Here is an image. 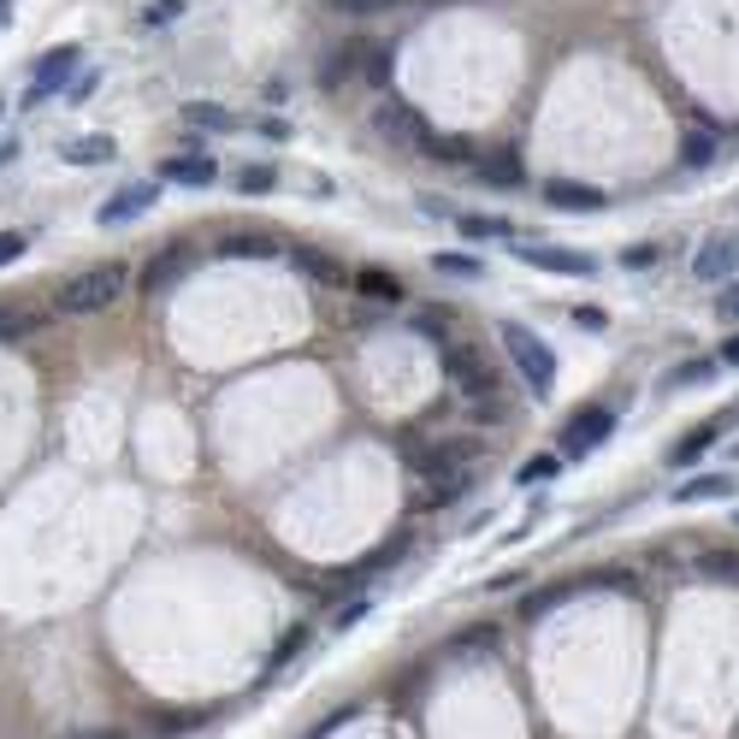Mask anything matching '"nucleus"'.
I'll list each match as a JSON object with an SVG mask.
<instances>
[{
	"instance_id": "23",
	"label": "nucleus",
	"mask_w": 739,
	"mask_h": 739,
	"mask_svg": "<svg viewBox=\"0 0 739 739\" xmlns=\"http://www.w3.org/2000/svg\"><path fill=\"white\" fill-rule=\"evenodd\" d=\"M296 267L308 272V279H320V284H337V261L320 254V249H296Z\"/></svg>"
},
{
	"instance_id": "17",
	"label": "nucleus",
	"mask_w": 739,
	"mask_h": 739,
	"mask_svg": "<svg viewBox=\"0 0 739 739\" xmlns=\"http://www.w3.org/2000/svg\"><path fill=\"white\" fill-rule=\"evenodd\" d=\"M355 290H361V296H373V302H397V296H403L397 272H385V267H367V272H355Z\"/></svg>"
},
{
	"instance_id": "36",
	"label": "nucleus",
	"mask_w": 739,
	"mask_h": 739,
	"mask_svg": "<svg viewBox=\"0 0 739 739\" xmlns=\"http://www.w3.org/2000/svg\"><path fill=\"white\" fill-rule=\"evenodd\" d=\"M361 615H367V604H361V597H355V604H343V610L332 615V627L343 633V627H355V622H361Z\"/></svg>"
},
{
	"instance_id": "31",
	"label": "nucleus",
	"mask_w": 739,
	"mask_h": 739,
	"mask_svg": "<svg viewBox=\"0 0 739 739\" xmlns=\"http://www.w3.org/2000/svg\"><path fill=\"white\" fill-rule=\"evenodd\" d=\"M403 7V0H332V12H350V19H361V12H391Z\"/></svg>"
},
{
	"instance_id": "3",
	"label": "nucleus",
	"mask_w": 739,
	"mask_h": 739,
	"mask_svg": "<svg viewBox=\"0 0 739 739\" xmlns=\"http://www.w3.org/2000/svg\"><path fill=\"white\" fill-rule=\"evenodd\" d=\"M125 290V267L118 261H101L90 272H77V279L60 284V314H101V308H113V296Z\"/></svg>"
},
{
	"instance_id": "12",
	"label": "nucleus",
	"mask_w": 739,
	"mask_h": 739,
	"mask_svg": "<svg viewBox=\"0 0 739 739\" xmlns=\"http://www.w3.org/2000/svg\"><path fill=\"white\" fill-rule=\"evenodd\" d=\"M544 201L556 214H604V190H592V184H569V178L544 184Z\"/></svg>"
},
{
	"instance_id": "24",
	"label": "nucleus",
	"mask_w": 739,
	"mask_h": 739,
	"mask_svg": "<svg viewBox=\"0 0 739 739\" xmlns=\"http://www.w3.org/2000/svg\"><path fill=\"white\" fill-rule=\"evenodd\" d=\"M302 645H308V633H302V627L290 633V639H279V650H272V663H267V680H279L284 668H290V663L302 657Z\"/></svg>"
},
{
	"instance_id": "7",
	"label": "nucleus",
	"mask_w": 739,
	"mask_h": 739,
	"mask_svg": "<svg viewBox=\"0 0 739 739\" xmlns=\"http://www.w3.org/2000/svg\"><path fill=\"white\" fill-rule=\"evenodd\" d=\"M733 272H739V231H716L710 243L693 254V279L721 284V279H733Z\"/></svg>"
},
{
	"instance_id": "1",
	"label": "nucleus",
	"mask_w": 739,
	"mask_h": 739,
	"mask_svg": "<svg viewBox=\"0 0 739 739\" xmlns=\"http://www.w3.org/2000/svg\"><path fill=\"white\" fill-rule=\"evenodd\" d=\"M473 468H479V444H438L433 456H426V491H420V503L426 509H444V503H456L461 491L473 486Z\"/></svg>"
},
{
	"instance_id": "8",
	"label": "nucleus",
	"mask_w": 739,
	"mask_h": 739,
	"mask_svg": "<svg viewBox=\"0 0 739 739\" xmlns=\"http://www.w3.org/2000/svg\"><path fill=\"white\" fill-rule=\"evenodd\" d=\"M509 249L521 254L527 267H544V272H574V279L592 272V254H580V249H544V243H521V237H509Z\"/></svg>"
},
{
	"instance_id": "42",
	"label": "nucleus",
	"mask_w": 739,
	"mask_h": 739,
	"mask_svg": "<svg viewBox=\"0 0 739 739\" xmlns=\"http://www.w3.org/2000/svg\"><path fill=\"white\" fill-rule=\"evenodd\" d=\"M721 361H733V367H739V337H728V350H721Z\"/></svg>"
},
{
	"instance_id": "41",
	"label": "nucleus",
	"mask_w": 739,
	"mask_h": 739,
	"mask_svg": "<svg viewBox=\"0 0 739 739\" xmlns=\"http://www.w3.org/2000/svg\"><path fill=\"white\" fill-rule=\"evenodd\" d=\"M77 739H131V733H118V728H90V733H77Z\"/></svg>"
},
{
	"instance_id": "4",
	"label": "nucleus",
	"mask_w": 739,
	"mask_h": 739,
	"mask_svg": "<svg viewBox=\"0 0 739 739\" xmlns=\"http://www.w3.org/2000/svg\"><path fill=\"white\" fill-rule=\"evenodd\" d=\"M503 350H509L514 373L527 379L532 397H550V385H556V355H550V343L539 332H527V325H503Z\"/></svg>"
},
{
	"instance_id": "15",
	"label": "nucleus",
	"mask_w": 739,
	"mask_h": 739,
	"mask_svg": "<svg viewBox=\"0 0 739 739\" xmlns=\"http://www.w3.org/2000/svg\"><path fill=\"white\" fill-rule=\"evenodd\" d=\"M219 254H226V261H237V254H243V261H272V254H279V237H267V231H231V237H219Z\"/></svg>"
},
{
	"instance_id": "43",
	"label": "nucleus",
	"mask_w": 739,
	"mask_h": 739,
	"mask_svg": "<svg viewBox=\"0 0 739 739\" xmlns=\"http://www.w3.org/2000/svg\"><path fill=\"white\" fill-rule=\"evenodd\" d=\"M7 19H12V0H0V30H7Z\"/></svg>"
},
{
	"instance_id": "35",
	"label": "nucleus",
	"mask_w": 739,
	"mask_h": 739,
	"mask_svg": "<svg viewBox=\"0 0 739 739\" xmlns=\"http://www.w3.org/2000/svg\"><path fill=\"white\" fill-rule=\"evenodd\" d=\"M24 249H30V237H0V267H12Z\"/></svg>"
},
{
	"instance_id": "27",
	"label": "nucleus",
	"mask_w": 739,
	"mask_h": 739,
	"mask_svg": "<svg viewBox=\"0 0 739 739\" xmlns=\"http://www.w3.org/2000/svg\"><path fill=\"white\" fill-rule=\"evenodd\" d=\"M550 473H556V456H532V461H521V473H514V486H544Z\"/></svg>"
},
{
	"instance_id": "33",
	"label": "nucleus",
	"mask_w": 739,
	"mask_h": 739,
	"mask_svg": "<svg viewBox=\"0 0 739 739\" xmlns=\"http://www.w3.org/2000/svg\"><path fill=\"white\" fill-rule=\"evenodd\" d=\"M30 332V314H19V308H0V337H24Z\"/></svg>"
},
{
	"instance_id": "9",
	"label": "nucleus",
	"mask_w": 739,
	"mask_h": 739,
	"mask_svg": "<svg viewBox=\"0 0 739 739\" xmlns=\"http://www.w3.org/2000/svg\"><path fill=\"white\" fill-rule=\"evenodd\" d=\"M77 42H65V48H54L42 65H37V83H30V101H48V95H60L65 83H72V72H77Z\"/></svg>"
},
{
	"instance_id": "11",
	"label": "nucleus",
	"mask_w": 739,
	"mask_h": 739,
	"mask_svg": "<svg viewBox=\"0 0 739 739\" xmlns=\"http://www.w3.org/2000/svg\"><path fill=\"white\" fill-rule=\"evenodd\" d=\"M154 201H160V190H154V184H125L118 196H107V201H101V226H125V219L148 214Z\"/></svg>"
},
{
	"instance_id": "16",
	"label": "nucleus",
	"mask_w": 739,
	"mask_h": 739,
	"mask_svg": "<svg viewBox=\"0 0 739 739\" xmlns=\"http://www.w3.org/2000/svg\"><path fill=\"white\" fill-rule=\"evenodd\" d=\"M113 136H77V143H65V160L72 166H107L113 160Z\"/></svg>"
},
{
	"instance_id": "32",
	"label": "nucleus",
	"mask_w": 739,
	"mask_h": 739,
	"mask_svg": "<svg viewBox=\"0 0 739 739\" xmlns=\"http://www.w3.org/2000/svg\"><path fill=\"white\" fill-rule=\"evenodd\" d=\"M704 379H716V361H686L668 385H704Z\"/></svg>"
},
{
	"instance_id": "19",
	"label": "nucleus",
	"mask_w": 739,
	"mask_h": 739,
	"mask_svg": "<svg viewBox=\"0 0 739 739\" xmlns=\"http://www.w3.org/2000/svg\"><path fill=\"white\" fill-rule=\"evenodd\" d=\"M728 491H733V473H698V479H686L675 497L680 503H704V497H728Z\"/></svg>"
},
{
	"instance_id": "37",
	"label": "nucleus",
	"mask_w": 739,
	"mask_h": 739,
	"mask_svg": "<svg viewBox=\"0 0 739 739\" xmlns=\"http://www.w3.org/2000/svg\"><path fill=\"white\" fill-rule=\"evenodd\" d=\"M95 90H101V72H83V77L72 83V95H65V101H90Z\"/></svg>"
},
{
	"instance_id": "40",
	"label": "nucleus",
	"mask_w": 739,
	"mask_h": 739,
	"mask_svg": "<svg viewBox=\"0 0 739 739\" xmlns=\"http://www.w3.org/2000/svg\"><path fill=\"white\" fill-rule=\"evenodd\" d=\"M178 7H184V0H160V7L148 12V19H154V24H166V19H178Z\"/></svg>"
},
{
	"instance_id": "6",
	"label": "nucleus",
	"mask_w": 739,
	"mask_h": 739,
	"mask_svg": "<svg viewBox=\"0 0 739 739\" xmlns=\"http://www.w3.org/2000/svg\"><path fill=\"white\" fill-rule=\"evenodd\" d=\"M610 433H615V415H610V408H580V415L562 426V456H569V461H574V456H592Z\"/></svg>"
},
{
	"instance_id": "14",
	"label": "nucleus",
	"mask_w": 739,
	"mask_h": 739,
	"mask_svg": "<svg viewBox=\"0 0 739 739\" xmlns=\"http://www.w3.org/2000/svg\"><path fill=\"white\" fill-rule=\"evenodd\" d=\"M160 178L166 184H190V190H208V184L219 178V166L208 160V154H171V160H160Z\"/></svg>"
},
{
	"instance_id": "29",
	"label": "nucleus",
	"mask_w": 739,
	"mask_h": 739,
	"mask_svg": "<svg viewBox=\"0 0 739 739\" xmlns=\"http://www.w3.org/2000/svg\"><path fill=\"white\" fill-rule=\"evenodd\" d=\"M710 154H716V136H704V131H698V136H686L680 160H686V166H710Z\"/></svg>"
},
{
	"instance_id": "13",
	"label": "nucleus",
	"mask_w": 739,
	"mask_h": 739,
	"mask_svg": "<svg viewBox=\"0 0 739 739\" xmlns=\"http://www.w3.org/2000/svg\"><path fill=\"white\" fill-rule=\"evenodd\" d=\"M473 171H479L486 184H497V190H521V178H527V166H521V154H514V148L473 154Z\"/></svg>"
},
{
	"instance_id": "34",
	"label": "nucleus",
	"mask_w": 739,
	"mask_h": 739,
	"mask_svg": "<svg viewBox=\"0 0 739 739\" xmlns=\"http://www.w3.org/2000/svg\"><path fill=\"white\" fill-rule=\"evenodd\" d=\"M367 77H373V83L391 77V48H373V54H367Z\"/></svg>"
},
{
	"instance_id": "22",
	"label": "nucleus",
	"mask_w": 739,
	"mask_h": 739,
	"mask_svg": "<svg viewBox=\"0 0 739 739\" xmlns=\"http://www.w3.org/2000/svg\"><path fill=\"white\" fill-rule=\"evenodd\" d=\"M426 154H438V160H456V166H473V143H468V136H438V143H433V136H426Z\"/></svg>"
},
{
	"instance_id": "20",
	"label": "nucleus",
	"mask_w": 739,
	"mask_h": 739,
	"mask_svg": "<svg viewBox=\"0 0 739 739\" xmlns=\"http://www.w3.org/2000/svg\"><path fill=\"white\" fill-rule=\"evenodd\" d=\"M361 48H367V42H343V48H337V54H332V60H325V65H320V83H325V90H337V83H343V77H350V72H355Z\"/></svg>"
},
{
	"instance_id": "26",
	"label": "nucleus",
	"mask_w": 739,
	"mask_h": 739,
	"mask_svg": "<svg viewBox=\"0 0 739 739\" xmlns=\"http://www.w3.org/2000/svg\"><path fill=\"white\" fill-rule=\"evenodd\" d=\"M461 231H468V237H503V243L514 237L509 219H486V214H468V219H461Z\"/></svg>"
},
{
	"instance_id": "30",
	"label": "nucleus",
	"mask_w": 739,
	"mask_h": 739,
	"mask_svg": "<svg viewBox=\"0 0 739 739\" xmlns=\"http://www.w3.org/2000/svg\"><path fill=\"white\" fill-rule=\"evenodd\" d=\"M710 444H716V426H698V433H693V438H686L680 450H675V461H698L704 450H710Z\"/></svg>"
},
{
	"instance_id": "21",
	"label": "nucleus",
	"mask_w": 739,
	"mask_h": 739,
	"mask_svg": "<svg viewBox=\"0 0 739 739\" xmlns=\"http://www.w3.org/2000/svg\"><path fill=\"white\" fill-rule=\"evenodd\" d=\"M698 569H704V580L739 586V556H733V550H704V556H698Z\"/></svg>"
},
{
	"instance_id": "38",
	"label": "nucleus",
	"mask_w": 739,
	"mask_h": 739,
	"mask_svg": "<svg viewBox=\"0 0 739 739\" xmlns=\"http://www.w3.org/2000/svg\"><path fill=\"white\" fill-rule=\"evenodd\" d=\"M716 314H721V320H739V284H733V290H721V296H716Z\"/></svg>"
},
{
	"instance_id": "10",
	"label": "nucleus",
	"mask_w": 739,
	"mask_h": 739,
	"mask_svg": "<svg viewBox=\"0 0 739 739\" xmlns=\"http://www.w3.org/2000/svg\"><path fill=\"white\" fill-rule=\"evenodd\" d=\"M190 267H196V254L184 249V243H171V249H160V254H154V261L143 267V290H148V296H160V290H171Z\"/></svg>"
},
{
	"instance_id": "2",
	"label": "nucleus",
	"mask_w": 739,
	"mask_h": 739,
	"mask_svg": "<svg viewBox=\"0 0 739 739\" xmlns=\"http://www.w3.org/2000/svg\"><path fill=\"white\" fill-rule=\"evenodd\" d=\"M444 367H450V385L473 403V415L491 420L497 408H503V379H497V367H491L479 350H450V361H444Z\"/></svg>"
},
{
	"instance_id": "25",
	"label": "nucleus",
	"mask_w": 739,
	"mask_h": 739,
	"mask_svg": "<svg viewBox=\"0 0 739 739\" xmlns=\"http://www.w3.org/2000/svg\"><path fill=\"white\" fill-rule=\"evenodd\" d=\"M272 184H279V171H272V166H243V171H237V190H243V196H267Z\"/></svg>"
},
{
	"instance_id": "18",
	"label": "nucleus",
	"mask_w": 739,
	"mask_h": 739,
	"mask_svg": "<svg viewBox=\"0 0 739 739\" xmlns=\"http://www.w3.org/2000/svg\"><path fill=\"white\" fill-rule=\"evenodd\" d=\"M184 125H196V131H237V118L226 107H214V101H184Z\"/></svg>"
},
{
	"instance_id": "28",
	"label": "nucleus",
	"mask_w": 739,
	"mask_h": 739,
	"mask_svg": "<svg viewBox=\"0 0 739 739\" xmlns=\"http://www.w3.org/2000/svg\"><path fill=\"white\" fill-rule=\"evenodd\" d=\"M433 267H438V272H450V279H479V272H486V267L473 261V254H438Z\"/></svg>"
},
{
	"instance_id": "39",
	"label": "nucleus",
	"mask_w": 739,
	"mask_h": 739,
	"mask_svg": "<svg viewBox=\"0 0 739 739\" xmlns=\"http://www.w3.org/2000/svg\"><path fill=\"white\" fill-rule=\"evenodd\" d=\"M350 716H355V710H337L332 721H320V728H314V733H308V739H332V728H343V721H350Z\"/></svg>"
},
{
	"instance_id": "5",
	"label": "nucleus",
	"mask_w": 739,
	"mask_h": 739,
	"mask_svg": "<svg viewBox=\"0 0 739 739\" xmlns=\"http://www.w3.org/2000/svg\"><path fill=\"white\" fill-rule=\"evenodd\" d=\"M373 136L391 143V148H426V118L415 107H403V101L385 95L379 107H373Z\"/></svg>"
}]
</instances>
